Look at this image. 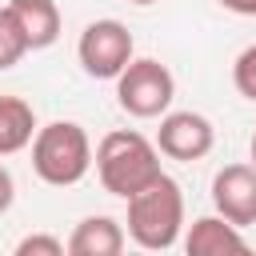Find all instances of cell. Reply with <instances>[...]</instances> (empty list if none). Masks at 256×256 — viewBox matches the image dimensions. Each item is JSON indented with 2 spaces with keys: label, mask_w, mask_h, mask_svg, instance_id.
I'll return each instance as SVG.
<instances>
[{
  "label": "cell",
  "mask_w": 256,
  "mask_h": 256,
  "mask_svg": "<svg viewBox=\"0 0 256 256\" xmlns=\"http://www.w3.org/2000/svg\"><path fill=\"white\" fill-rule=\"evenodd\" d=\"M96 176L104 184V192L128 200L136 192H144L152 180H160V148L140 136V132H108L100 144H96Z\"/></svg>",
  "instance_id": "cell-1"
},
{
  "label": "cell",
  "mask_w": 256,
  "mask_h": 256,
  "mask_svg": "<svg viewBox=\"0 0 256 256\" xmlns=\"http://www.w3.org/2000/svg\"><path fill=\"white\" fill-rule=\"evenodd\" d=\"M32 168L52 188H72L92 168V140L76 120H52L32 136Z\"/></svg>",
  "instance_id": "cell-2"
},
{
  "label": "cell",
  "mask_w": 256,
  "mask_h": 256,
  "mask_svg": "<svg viewBox=\"0 0 256 256\" xmlns=\"http://www.w3.org/2000/svg\"><path fill=\"white\" fill-rule=\"evenodd\" d=\"M180 228H184V196L172 176H160L144 192L128 196V236L140 248L164 252L180 240Z\"/></svg>",
  "instance_id": "cell-3"
},
{
  "label": "cell",
  "mask_w": 256,
  "mask_h": 256,
  "mask_svg": "<svg viewBox=\"0 0 256 256\" xmlns=\"http://www.w3.org/2000/svg\"><path fill=\"white\" fill-rule=\"evenodd\" d=\"M172 96H176V80H172V72H168L160 60H152V56H140V60L132 56L128 68L116 76V104H120L128 116H136V120L164 116L168 104H172Z\"/></svg>",
  "instance_id": "cell-4"
},
{
  "label": "cell",
  "mask_w": 256,
  "mask_h": 256,
  "mask_svg": "<svg viewBox=\"0 0 256 256\" xmlns=\"http://www.w3.org/2000/svg\"><path fill=\"white\" fill-rule=\"evenodd\" d=\"M80 68L96 80H116L132 60V32L120 20H92L76 44Z\"/></svg>",
  "instance_id": "cell-5"
},
{
  "label": "cell",
  "mask_w": 256,
  "mask_h": 256,
  "mask_svg": "<svg viewBox=\"0 0 256 256\" xmlns=\"http://www.w3.org/2000/svg\"><path fill=\"white\" fill-rule=\"evenodd\" d=\"M216 144V132H212V120L200 116V112H164L160 116V132H156V148L168 156V160H204Z\"/></svg>",
  "instance_id": "cell-6"
},
{
  "label": "cell",
  "mask_w": 256,
  "mask_h": 256,
  "mask_svg": "<svg viewBox=\"0 0 256 256\" xmlns=\"http://www.w3.org/2000/svg\"><path fill=\"white\" fill-rule=\"evenodd\" d=\"M212 204L236 228L256 224V164H228L212 180Z\"/></svg>",
  "instance_id": "cell-7"
},
{
  "label": "cell",
  "mask_w": 256,
  "mask_h": 256,
  "mask_svg": "<svg viewBox=\"0 0 256 256\" xmlns=\"http://www.w3.org/2000/svg\"><path fill=\"white\" fill-rule=\"evenodd\" d=\"M184 248H188V256H228V252H248V240L240 236V228L232 220H224L216 212V216L192 220Z\"/></svg>",
  "instance_id": "cell-8"
},
{
  "label": "cell",
  "mask_w": 256,
  "mask_h": 256,
  "mask_svg": "<svg viewBox=\"0 0 256 256\" xmlns=\"http://www.w3.org/2000/svg\"><path fill=\"white\" fill-rule=\"evenodd\" d=\"M124 228L112 216H84L68 236V256H120Z\"/></svg>",
  "instance_id": "cell-9"
},
{
  "label": "cell",
  "mask_w": 256,
  "mask_h": 256,
  "mask_svg": "<svg viewBox=\"0 0 256 256\" xmlns=\"http://www.w3.org/2000/svg\"><path fill=\"white\" fill-rule=\"evenodd\" d=\"M8 8L20 20V28L28 36V48L56 44V36H60V8H56V0H12Z\"/></svg>",
  "instance_id": "cell-10"
},
{
  "label": "cell",
  "mask_w": 256,
  "mask_h": 256,
  "mask_svg": "<svg viewBox=\"0 0 256 256\" xmlns=\"http://www.w3.org/2000/svg\"><path fill=\"white\" fill-rule=\"evenodd\" d=\"M36 136V116L32 104L20 96H0V156H12L28 148Z\"/></svg>",
  "instance_id": "cell-11"
},
{
  "label": "cell",
  "mask_w": 256,
  "mask_h": 256,
  "mask_svg": "<svg viewBox=\"0 0 256 256\" xmlns=\"http://www.w3.org/2000/svg\"><path fill=\"white\" fill-rule=\"evenodd\" d=\"M24 52H32V48H28V36H24L20 20L12 16V8H0V72L16 68L24 60Z\"/></svg>",
  "instance_id": "cell-12"
},
{
  "label": "cell",
  "mask_w": 256,
  "mask_h": 256,
  "mask_svg": "<svg viewBox=\"0 0 256 256\" xmlns=\"http://www.w3.org/2000/svg\"><path fill=\"white\" fill-rule=\"evenodd\" d=\"M232 84H236V92H240L244 100H256V44L236 56V64H232Z\"/></svg>",
  "instance_id": "cell-13"
},
{
  "label": "cell",
  "mask_w": 256,
  "mask_h": 256,
  "mask_svg": "<svg viewBox=\"0 0 256 256\" xmlns=\"http://www.w3.org/2000/svg\"><path fill=\"white\" fill-rule=\"evenodd\" d=\"M64 252H68V244H60L56 236H44V232L24 236L16 244V256H64Z\"/></svg>",
  "instance_id": "cell-14"
},
{
  "label": "cell",
  "mask_w": 256,
  "mask_h": 256,
  "mask_svg": "<svg viewBox=\"0 0 256 256\" xmlns=\"http://www.w3.org/2000/svg\"><path fill=\"white\" fill-rule=\"evenodd\" d=\"M12 200H16V180H12V172L0 164V216L12 208Z\"/></svg>",
  "instance_id": "cell-15"
},
{
  "label": "cell",
  "mask_w": 256,
  "mask_h": 256,
  "mask_svg": "<svg viewBox=\"0 0 256 256\" xmlns=\"http://www.w3.org/2000/svg\"><path fill=\"white\" fill-rule=\"evenodd\" d=\"M220 8H228L236 16H256V0H220Z\"/></svg>",
  "instance_id": "cell-16"
},
{
  "label": "cell",
  "mask_w": 256,
  "mask_h": 256,
  "mask_svg": "<svg viewBox=\"0 0 256 256\" xmlns=\"http://www.w3.org/2000/svg\"><path fill=\"white\" fill-rule=\"evenodd\" d=\"M132 4H140V8H148V4H160V0H132Z\"/></svg>",
  "instance_id": "cell-17"
},
{
  "label": "cell",
  "mask_w": 256,
  "mask_h": 256,
  "mask_svg": "<svg viewBox=\"0 0 256 256\" xmlns=\"http://www.w3.org/2000/svg\"><path fill=\"white\" fill-rule=\"evenodd\" d=\"M252 164H256V132H252Z\"/></svg>",
  "instance_id": "cell-18"
}]
</instances>
